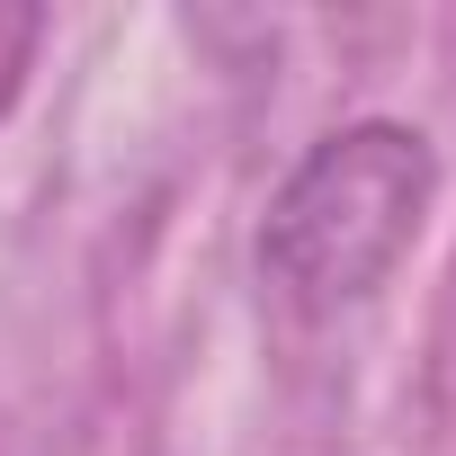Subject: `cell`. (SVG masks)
<instances>
[{
    "mask_svg": "<svg viewBox=\"0 0 456 456\" xmlns=\"http://www.w3.org/2000/svg\"><path fill=\"white\" fill-rule=\"evenodd\" d=\"M429 179H438L429 143L385 117L314 143V161L278 188L269 233H260V278L278 287V305L340 314L376 296L429 215Z\"/></svg>",
    "mask_w": 456,
    "mask_h": 456,
    "instance_id": "cell-1",
    "label": "cell"
}]
</instances>
